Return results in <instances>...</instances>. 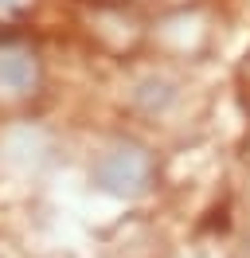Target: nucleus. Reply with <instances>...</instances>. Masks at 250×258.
Here are the masks:
<instances>
[{
	"mask_svg": "<svg viewBox=\"0 0 250 258\" xmlns=\"http://www.w3.org/2000/svg\"><path fill=\"white\" fill-rule=\"evenodd\" d=\"M149 176H153V161H149L145 149H133V145L109 149L94 164V184L109 196H141L149 188Z\"/></svg>",
	"mask_w": 250,
	"mask_h": 258,
	"instance_id": "obj_1",
	"label": "nucleus"
},
{
	"mask_svg": "<svg viewBox=\"0 0 250 258\" xmlns=\"http://www.w3.org/2000/svg\"><path fill=\"white\" fill-rule=\"evenodd\" d=\"M35 82H39L35 51L16 47V43H0V90L4 94H28Z\"/></svg>",
	"mask_w": 250,
	"mask_h": 258,
	"instance_id": "obj_2",
	"label": "nucleus"
},
{
	"mask_svg": "<svg viewBox=\"0 0 250 258\" xmlns=\"http://www.w3.org/2000/svg\"><path fill=\"white\" fill-rule=\"evenodd\" d=\"M0 4H16V0H0Z\"/></svg>",
	"mask_w": 250,
	"mask_h": 258,
	"instance_id": "obj_3",
	"label": "nucleus"
}]
</instances>
